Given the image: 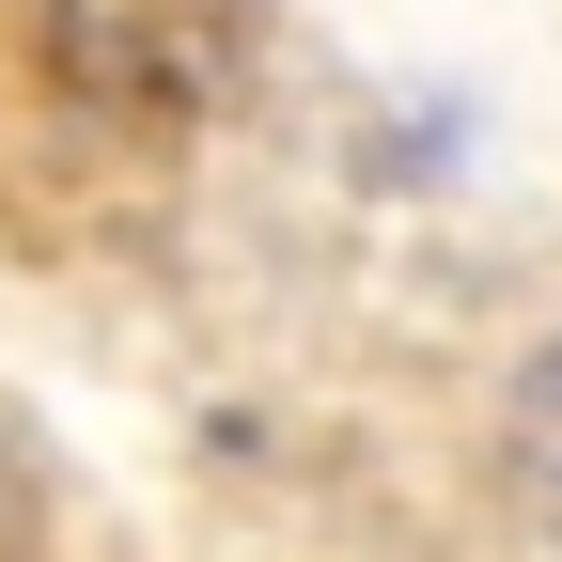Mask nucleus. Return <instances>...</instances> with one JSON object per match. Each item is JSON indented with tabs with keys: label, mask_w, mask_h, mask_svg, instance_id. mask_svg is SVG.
I'll use <instances>...</instances> for the list:
<instances>
[{
	"label": "nucleus",
	"mask_w": 562,
	"mask_h": 562,
	"mask_svg": "<svg viewBox=\"0 0 562 562\" xmlns=\"http://www.w3.org/2000/svg\"><path fill=\"white\" fill-rule=\"evenodd\" d=\"M516 469H531V484H562V328L531 344V375H516Z\"/></svg>",
	"instance_id": "2"
},
{
	"label": "nucleus",
	"mask_w": 562,
	"mask_h": 562,
	"mask_svg": "<svg viewBox=\"0 0 562 562\" xmlns=\"http://www.w3.org/2000/svg\"><path fill=\"white\" fill-rule=\"evenodd\" d=\"M250 47V0H47V63L79 110H125V125H188L203 94L235 79Z\"/></svg>",
	"instance_id": "1"
}]
</instances>
